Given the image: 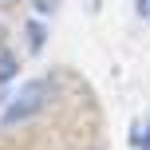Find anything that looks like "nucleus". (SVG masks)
<instances>
[{
    "label": "nucleus",
    "mask_w": 150,
    "mask_h": 150,
    "mask_svg": "<svg viewBox=\"0 0 150 150\" xmlns=\"http://www.w3.org/2000/svg\"><path fill=\"white\" fill-rule=\"evenodd\" d=\"M12 4H20V0H0V8H12Z\"/></svg>",
    "instance_id": "nucleus-7"
},
{
    "label": "nucleus",
    "mask_w": 150,
    "mask_h": 150,
    "mask_svg": "<svg viewBox=\"0 0 150 150\" xmlns=\"http://www.w3.org/2000/svg\"><path fill=\"white\" fill-rule=\"evenodd\" d=\"M134 12H138V16H142V20H146V24H150V0H134Z\"/></svg>",
    "instance_id": "nucleus-5"
},
{
    "label": "nucleus",
    "mask_w": 150,
    "mask_h": 150,
    "mask_svg": "<svg viewBox=\"0 0 150 150\" xmlns=\"http://www.w3.org/2000/svg\"><path fill=\"white\" fill-rule=\"evenodd\" d=\"M24 36H28V52H44V44H47V28H44V20H28L24 24Z\"/></svg>",
    "instance_id": "nucleus-2"
},
{
    "label": "nucleus",
    "mask_w": 150,
    "mask_h": 150,
    "mask_svg": "<svg viewBox=\"0 0 150 150\" xmlns=\"http://www.w3.org/2000/svg\"><path fill=\"white\" fill-rule=\"evenodd\" d=\"M138 146H142V150H150V122H146V142H138Z\"/></svg>",
    "instance_id": "nucleus-6"
},
{
    "label": "nucleus",
    "mask_w": 150,
    "mask_h": 150,
    "mask_svg": "<svg viewBox=\"0 0 150 150\" xmlns=\"http://www.w3.org/2000/svg\"><path fill=\"white\" fill-rule=\"evenodd\" d=\"M47 99H52L47 79H28V83H20V91H16V95L4 103V111H0V122H4V127H16V122L36 119V115L47 107Z\"/></svg>",
    "instance_id": "nucleus-1"
},
{
    "label": "nucleus",
    "mask_w": 150,
    "mask_h": 150,
    "mask_svg": "<svg viewBox=\"0 0 150 150\" xmlns=\"http://www.w3.org/2000/svg\"><path fill=\"white\" fill-rule=\"evenodd\" d=\"M16 75H20V59L12 52H0V83H12Z\"/></svg>",
    "instance_id": "nucleus-3"
},
{
    "label": "nucleus",
    "mask_w": 150,
    "mask_h": 150,
    "mask_svg": "<svg viewBox=\"0 0 150 150\" xmlns=\"http://www.w3.org/2000/svg\"><path fill=\"white\" fill-rule=\"evenodd\" d=\"M63 0H32V8H36V16H52L55 8H59Z\"/></svg>",
    "instance_id": "nucleus-4"
}]
</instances>
